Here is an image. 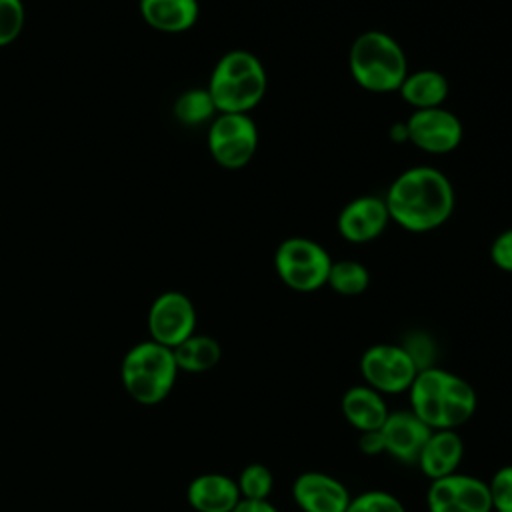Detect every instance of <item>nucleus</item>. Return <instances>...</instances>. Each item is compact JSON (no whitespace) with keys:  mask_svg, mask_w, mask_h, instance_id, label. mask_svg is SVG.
I'll return each instance as SVG.
<instances>
[{"mask_svg":"<svg viewBox=\"0 0 512 512\" xmlns=\"http://www.w3.org/2000/svg\"><path fill=\"white\" fill-rule=\"evenodd\" d=\"M218 110L206 88H190L182 92L174 102V116L180 124L196 128L210 124L216 118Z\"/></svg>","mask_w":512,"mask_h":512,"instance_id":"412c9836","label":"nucleus"},{"mask_svg":"<svg viewBox=\"0 0 512 512\" xmlns=\"http://www.w3.org/2000/svg\"><path fill=\"white\" fill-rule=\"evenodd\" d=\"M138 10L150 28L166 34L190 30L200 16L198 0H140Z\"/></svg>","mask_w":512,"mask_h":512,"instance_id":"a211bd4d","label":"nucleus"},{"mask_svg":"<svg viewBox=\"0 0 512 512\" xmlns=\"http://www.w3.org/2000/svg\"><path fill=\"white\" fill-rule=\"evenodd\" d=\"M206 90L218 114H250L266 96L268 74L254 52L236 48L218 58Z\"/></svg>","mask_w":512,"mask_h":512,"instance_id":"7ed1b4c3","label":"nucleus"},{"mask_svg":"<svg viewBox=\"0 0 512 512\" xmlns=\"http://www.w3.org/2000/svg\"><path fill=\"white\" fill-rule=\"evenodd\" d=\"M490 260L492 264L502 270L512 274V228L502 230L490 246Z\"/></svg>","mask_w":512,"mask_h":512,"instance_id":"cd10ccee","label":"nucleus"},{"mask_svg":"<svg viewBox=\"0 0 512 512\" xmlns=\"http://www.w3.org/2000/svg\"><path fill=\"white\" fill-rule=\"evenodd\" d=\"M292 500L302 512H346L352 498L342 480L328 472L306 470L292 482Z\"/></svg>","mask_w":512,"mask_h":512,"instance_id":"ddd939ff","label":"nucleus"},{"mask_svg":"<svg viewBox=\"0 0 512 512\" xmlns=\"http://www.w3.org/2000/svg\"><path fill=\"white\" fill-rule=\"evenodd\" d=\"M390 220L422 234L446 224L456 206L454 186L434 166H410L400 172L384 196Z\"/></svg>","mask_w":512,"mask_h":512,"instance_id":"f257e3e1","label":"nucleus"},{"mask_svg":"<svg viewBox=\"0 0 512 512\" xmlns=\"http://www.w3.org/2000/svg\"><path fill=\"white\" fill-rule=\"evenodd\" d=\"M348 70L354 82L372 94L398 92L410 72L404 48L382 30H366L354 38L348 52Z\"/></svg>","mask_w":512,"mask_h":512,"instance_id":"20e7f679","label":"nucleus"},{"mask_svg":"<svg viewBox=\"0 0 512 512\" xmlns=\"http://www.w3.org/2000/svg\"><path fill=\"white\" fill-rule=\"evenodd\" d=\"M332 256L312 238L290 236L274 252V270L294 292H316L326 286Z\"/></svg>","mask_w":512,"mask_h":512,"instance_id":"423d86ee","label":"nucleus"},{"mask_svg":"<svg viewBox=\"0 0 512 512\" xmlns=\"http://www.w3.org/2000/svg\"><path fill=\"white\" fill-rule=\"evenodd\" d=\"M26 10L22 0H0V48L10 46L22 34Z\"/></svg>","mask_w":512,"mask_h":512,"instance_id":"393cba45","label":"nucleus"},{"mask_svg":"<svg viewBox=\"0 0 512 512\" xmlns=\"http://www.w3.org/2000/svg\"><path fill=\"white\" fill-rule=\"evenodd\" d=\"M208 152L226 170L248 166L258 150V126L250 114L220 112L208 124Z\"/></svg>","mask_w":512,"mask_h":512,"instance_id":"0eeeda50","label":"nucleus"},{"mask_svg":"<svg viewBox=\"0 0 512 512\" xmlns=\"http://www.w3.org/2000/svg\"><path fill=\"white\" fill-rule=\"evenodd\" d=\"M346 512H408L404 502L388 490H364L350 498Z\"/></svg>","mask_w":512,"mask_h":512,"instance_id":"b1692460","label":"nucleus"},{"mask_svg":"<svg viewBox=\"0 0 512 512\" xmlns=\"http://www.w3.org/2000/svg\"><path fill=\"white\" fill-rule=\"evenodd\" d=\"M326 286L340 296H360L370 286V272L360 260L354 258L332 260Z\"/></svg>","mask_w":512,"mask_h":512,"instance_id":"4be33fe9","label":"nucleus"},{"mask_svg":"<svg viewBox=\"0 0 512 512\" xmlns=\"http://www.w3.org/2000/svg\"><path fill=\"white\" fill-rule=\"evenodd\" d=\"M390 214L384 198L362 194L348 200L336 218L338 234L352 244H366L376 240L388 226Z\"/></svg>","mask_w":512,"mask_h":512,"instance_id":"f8f14e48","label":"nucleus"},{"mask_svg":"<svg viewBox=\"0 0 512 512\" xmlns=\"http://www.w3.org/2000/svg\"><path fill=\"white\" fill-rule=\"evenodd\" d=\"M450 92L448 80L442 72L432 68H422L408 72L404 82L398 88L400 98L412 108V110H426V108H438L446 102Z\"/></svg>","mask_w":512,"mask_h":512,"instance_id":"6ab92c4d","label":"nucleus"},{"mask_svg":"<svg viewBox=\"0 0 512 512\" xmlns=\"http://www.w3.org/2000/svg\"><path fill=\"white\" fill-rule=\"evenodd\" d=\"M404 126H406V140L428 154L454 152L460 146L464 136L460 118L444 106L412 110Z\"/></svg>","mask_w":512,"mask_h":512,"instance_id":"9d476101","label":"nucleus"},{"mask_svg":"<svg viewBox=\"0 0 512 512\" xmlns=\"http://www.w3.org/2000/svg\"><path fill=\"white\" fill-rule=\"evenodd\" d=\"M236 484L244 500H270L274 490V474L266 464L252 462L240 470Z\"/></svg>","mask_w":512,"mask_h":512,"instance_id":"5701e85b","label":"nucleus"},{"mask_svg":"<svg viewBox=\"0 0 512 512\" xmlns=\"http://www.w3.org/2000/svg\"><path fill=\"white\" fill-rule=\"evenodd\" d=\"M486 484L492 512H512V464L500 466Z\"/></svg>","mask_w":512,"mask_h":512,"instance_id":"a878e982","label":"nucleus"},{"mask_svg":"<svg viewBox=\"0 0 512 512\" xmlns=\"http://www.w3.org/2000/svg\"><path fill=\"white\" fill-rule=\"evenodd\" d=\"M232 512H280L270 500H240Z\"/></svg>","mask_w":512,"mask_h":512,"instance_id":"c756f323","label":"nucleus"},{"mask_svg":"<svg viewBox=\"0 0 512 512\" xmlns=\"http://www.w3.org/2000/svg\"><path fill=\"white\" fill-rule=\"evenodd\" d=\"M426 508L428 512H492L488 484L464 472L430 480Z\"/></svg>","mask_w":512,"mask_h":512,"instance_id":"1a4fd4ad","label":"nucleus"},{"mask_svg":"<svg viewBox=\"0 0 512 512\" xmlns=\"http://www.w3.org/2000/svg\"><path fill=\"white\" fill-rule=\"evenodd\" d=\"M178 372L172 348L154 340L132 346L120 368L126 392L144 406L160 404L172 392Z\"/></svg>","mask_w":512,"mask_h":512,"instance_id":"39448f33","label":"nucleus"},{"mask_svg":"<svg viewBox=\"0 0 512 512\" xmlns=\"http://www.w3.org/2000/svg\"><path fill=\"white\" fill-rule=\"evenodd\" d=\"M430 432L432 430L408 408L390 410L388 418L378 428L384 454L402 464H416L418 454Z\"/></svg>","mask_w":512,"mask_h":512,"instance_id":"4468645a","label":"nucleus"},{"mask_svg":"<svg viewBox=\"0 0 512 512\" xmlns=\"http://www.w3.org/2000/svg\"><path fill=\"white\" fill-rule=\"evenodd\" d=\"M172 352H174L178 370L188 374L208 372L222 358V348L218 340L208 334H196V332L184 342H180L176 348H172Z\"/></svg>","mask_w":512,"mask_h":512,"instance_id":"aec40b11","label":"nucleus"},{"mask_svg":"<svg viewBox=\"0 0 512 512\" xmlns=\"http://www.w3.org/2000/svg\"><path fill=\"white\" fill-rule=\"evenodd\" d=\"M464 460V440L456 430H432L414 466L428 478H444L458 472Z\"/></svg>","mask_w":512,"mask_h":512,"instance_id":"2eb2a0df","label":"nucleus"},{"mask_svg":"<svg viewBox=\"0 0 512 512\" xmlns=\"http://www.w3.org/2000/svg\"><path fill=\"white\" fill-rule=\"evenodd\" d=\"M358 448H360V452L366 454V456H380V454H384V450H382V440H380L378 430L362 432L360 438H358Z\"/></svg>","mask_w":512,"mask_h":512,"instance_id":"c85d7f7f","label":"nucleus"},{"mask_svg":"<svg viewBox=\"0 0 512 512\" xmlns=\"http://www.w3.org/2000/svg\"><path fill=\"white\" fill-rule=\"evenodd\" d=\"M408 394V410L430 430H458L478 408L474 386L460 374L432 366L416 374Z\"/></svg>","mask_w":512,"mask_h":512,"instance_id":"f03ea898","label":"nucleus"},{"mask_svg":"<svg viewBox=\"0 0 512 512\" xmlns=\"http://www.w3.org/2000/svg\"><path fill=\"white\" fill-rule=\"evenodd\" d=\"M186 498L196 512H232L242 500L236 480L220 472L196 476L186 488Z\"/></svg>","mask_w":512,"mask_h":512,"instance_id":"f3484780","label":"nucleus"},{"mask_svg":"<svg viewBox=\"0 0 512 512\" xmlns=\"http://www.w3.org/2000/svg\"><path fill=\"white\" fill-rule=\"evenodd\" d=\"M402 346L408 352V356L412 358V362L416 364L418 372L424 368L436 366V362H434L436 360V344L428 334L414 332V334L406 336Z\"/></svg>","mask_w":512,"mask_h":512,"instance_id":"bb28decb","label":"nucleus"},{"mask_svg":"<svg viewBox=\"0 0 512 512\" xmlns=\"http://www.w3.org/2000/svg\"><path fill=\"white\" fill-rule=\"evenodd\" d=\"M340 412L344 420L362 434L378 430L388 418L390 408L380 392L362 382L344 390L340 398Z\"/></svg>","mask_w":512,"mask_h":512,"instance_id":"dca6fc26","label":"nucleus"},{"mask_svg":"<svg viewBox=\"0 0 512 512\" xmlns=\"http://www.w3.org/2000/svg\"><path fill=\"white\" fill-rule=\"evenodd\" d=\"M418 374L416 364L402 344L378 342L360 356L362 382L382 396L406 394Z\"/></svg>","mask_w":512,"mask_h":512,"instance_id":"6e6552de","label":"nucleus"},{"mask_svg":"<svg viewBox=\"0 0 512 512\" xmlns=\"http://www.w3.org/2000/svg\"><path fill=\"white\" fill-rule=\"evenodd\" d=\"M148 332L154 342L176 348L196 332V308L178 290L162 292L148 310Z\"/></svg>","mask_w":512,"mask_h":512,"instance_id":"9b49d317","label":"nucleus"}]
</instances>
